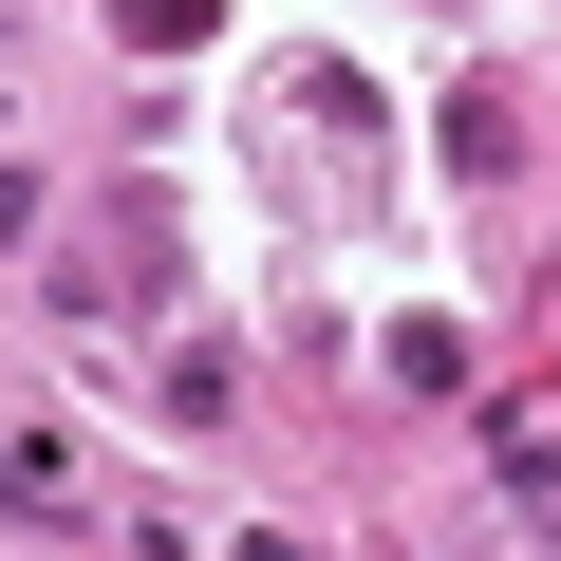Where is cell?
Masks as SVG:
<instances>
[{"label":"cell","mask_w":561,"mask_h":561,"mask_svg":"<svg viewBox=\"0 0 561 561\" xmlns=\"http://www.w3.org/2000/svg\"><path fill=\"white\" fill-rule=\"evenodd\" d=\"M449 169L505 187V169H524V113H505V94H449Z\"/></svg>","instance_id":"1"},{"label":"cell","mask_w":561,"mask_h":561,"mask_svg":"<svg viewBox=\"0 0 561 561\" xmlns=\"http://www.w3.org/2000/svg\"><path fill=\"white\" fill-rule=\"evenodd\" d=\"M113 38H150V57H187V38H225V0H113Z\"/></svg>","instance_id":"2"}]
</instances>
